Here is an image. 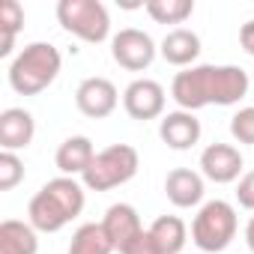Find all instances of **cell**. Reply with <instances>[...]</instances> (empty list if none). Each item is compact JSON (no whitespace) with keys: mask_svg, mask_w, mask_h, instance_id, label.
Returning <instances> with one entry per match:
<instances>
[{"mask_svg":"<svg viewBox=\"0 0 254 254\" xmlns=\"http://www.w3.org/2000/svg\"><path fill=\"white\" fill-rule=\"evenodd\" d=\"M239 45H242V51H245V54H251V57H254V18H251V21H245V24L239 27Z\"/></svg>","mask_w":254,"mask_h":254,"instance_id":"obj_26","label":"cell"},{"mask_svg":"<svg viewBox=\"0 0 254 254\" xmlns=\"http://www.w3.org/2000/svg\"><path fill=\"white\" fill-rule=\"evenodd\" d=\"M21 180H24V162L18 159V153L3 150L0 153V191H12Z\"/></svg>","mask_w":254,"mask_h":254,"instance_id":"obj_22","label":"cell"},{"mask_svg":"<svg viewBox=\"0 0 254 254\" xmlns=\"http://www.w3.org/2000/svg\"><path fill=\"white\" fill-rule=\"evenodd\" d=\"M159 51H162L165 63L180 66V69H191L194 60L200 57V36L194 30H189V27H174L162 39Z\"/></svg>","mask_w":254,"mask_h":254,"instance_id":"obj_15","label":"cell"},{"mask_svg":"<svg viewBox=\"0 0 254 254\" xmlns=\"http://www.w3.org/2000/svg\"><path fill=\"white\" fill-rule=\"evenodd\" d=\"M165 194L177 209H191L203 200L206 186H203V174L191 171V168H174L165 177Z\"/></svg>","mask_w":254,"mask_h":254,"instance_id":"obj_13","label":"cell"},{"mask_svg":"<svg viewBox=\"0 0 254 254\" xmlns=\"http://www.w3.org/2000/svg\"><path fill=\"white\" fill-rule=\"evenodd\" d=\"M245 245L254 251V215H251V221L245 224Z\"/></svg>","mask_w":254,"mask_h":254,"instance_id":"obj_27","label":"cell"},{"mask_svg":"<svg viewBox=\"0 0 254 254\" xmlns=\"http://www.w3.org/2000/svg\"><path fill=\"white\" fill-rule=\"evenodd\" d=\"M60 66H63V57L51 42H30L9 63V72H6L9 87L18 96H39L57 81Z\"/></svg>","mask_w":254,"mask_h":254,"instance_id":"obj_3","label":"cell"},{"mask_svg":"<svg viewBox=\"0 0 254 254\" xmlns=\"http://www.w3.org/2000/svg\"><path fill=\"white\" fill-rule=\"evenodd\" d=\"M69 254H114V245L102 227V221H87L81 224L75 233H72V242H69Z\"/></svg>","mask_w":254,"mask_h":254,"instance_id":"obj_19","label":"cell"},{"mask_svg":"<svg viewBox=\"0 0 254 254\" xmlns=\"http://www.w3.org/2000/svg\"><path fill=\"white\" fill-rule=\"evenodd\" d=\"M33 135H36V123H33L30 111L6 108L0 114V147L3 150H9V153L27 150L33 144Z\"/></svg>","mask_w":254,"mask_h":254,"instance_id":"obj_14","label":"cell"},{"mask_svg":"<svg viewBox=\"0 0 254 254\" xmlns=\"http://www.w3.org/2000/svg\"><path fill=\"white\" fill-rule=\"evenodd\" d=\"M102 227L114 245V251H123L126 245H129L135 236L144 233V224H141V215L132 203H114L108 206L105 218H102Z\"/></svg>","mask_w":254,"mask_h":254,"instance_id":"obj_11","label":"cell"},{"mask_svg":"<svg viewBox=\"0 0 254 254\" xmlns=\"http://www.w3.org/2000/svg\"><path fill=\"white\" fill-rule=\"evenodd\" d=\"M75 105L84 117L90 120H105L117 111L120 105V93L114 87V81L96 75V78H84L75 90Z\"/></svg>","mask_w":254,"mask_h":254,"instance_id":"obj_9","label":"cell"},{"mask_svg":"<svg viewBox=\"0 0 254 254\" xmlns=\"http://www.w3.org/2000/svg\"><path fill=\"white\" fill-rule=\"evenodd\" d=\"M156 42L150 33L138 30V27H123L114 39H111V57L117 66L129 69V72H144L153 66L156 60Z\"/></svg>","mask_w":254,"mask_h":254,"instance_id":"obj_7","label":"cell"},{"mask_svg":"<svg viewBox=\"0 0 254 254\" xmlns=\"http://www.w3.org/2000/svg\"><path fill=\"white\" fill-rule=\"evenodd\" d=\"M242 165H245L242 153L233 144H209L200 153V174H203V180L218 183V186L236 183L239 174H242Z\"/></svg>","mask_w":254,"mask_h":254,"instance_id":"obj_10","label":"cell"},{"mask_svg":"<svg viewBox=\"0 0 254 254\" xmlns=\"http://www.w3.org/2000/svg\"><path fill=\"white\" fill-rule=\"evenodd\" d=\"M39 230L30 221L6 218L0 224V254H36L39 251Z\"/></svg>","mask_w":254,"mask_h":254,"instance_id":"obj_17","label":"cell"},{"mask_svg":"<svg viewBox=\"0 0 254 254\" xmlns=\"http://www.w3.org/2000/svg\"><path fill=\"white\" fill-rule=\"evenodd\" d=\"M120 254H162V248H159V242L153 239V233H150V230H144L141 236H135L129 245H126Z\"/></svg>","mask_w":254,"mask_h":254,"instance_id":"obj_24","label":"cell"},{"mask_svg":"<svg viewBox=\"0 0 254 254\" xmlns=\"http://www.w3.org/2000/svg\"><path fill=\"white\" fill-rule=\"evenodd\" d=\"M93 159H96V147L87 135L66 138L54 153V165L60 168L63 177H84V171L93 165Z\"/></svg>","mask_w":254,"mask_h":254,"instance_id":"obj_16","label":"cell"},{"mask_svg":"<svg viewBox=\"0 0 254 254\" xmlns=\"http://www.w3.org/2000/svg\"><path fill=\"white\" fill-rule=\"evenodd\" d=\"M147 230L159 242L162 254H183V248L189 242V227L180 215H159Z\"/></svg>","mask_w":254,"mask_h":254,"instance_id":"obj_18","label":"cell"},{"mask_svg":"<svg viewBox=\"0 0 254 254\" xmlns=\"http://www.w3.org/2000/svg\"><path fill=\"white\" fill-rule=\"evenodd\" d=\"M165 105H168L165 87L153 78H138L123 90V108L132 120H141V123L159 120L165 117Z\"/></svg>","mask_w":254,"mask_h":254,"instance_id":"obj_8","label":"cell"},{"mask_svg":"<svg viewBox=\"0 0 254 254\" xmlns=\"http://www.w3.org/2000/svg\"><path fill=\"white\" fill-rule=\"evenodd\" d=\"M24 30V6L18 0L0 3V57H9L15 48V36Z\"/></svg>","mask_w":254,"mask_h":254,"instance_id":"obj_20","label":"cell"},{"mask_svg":"<svg viewBox=\"0 0 254 254\" xmlns=\"http://www.w3.org/2000/svg\"><path fill=\"white\" fill-rule=\"evenodd\" d=\"M84 203H87L84 183L75 177H57V180H48L30 197L27 221L39 233H57L84 212Z\"/></svg>","mask_w":254,"mask_h":254,"instance_id":"obj_2","label":"cell"},{"mask_svg":"<svg viewBox=\"0 0 254 254\" xmlns=\"http://www.w3.org/2000/svg\"><path fill=\"white\" fill-rule=\"evenodd\" d=\"M144 9L156 24H183L194 12V0H147Z\"/></svg>","mask_w":254,"mask_h":254,"instance_id":"obj_21","label":"cell"},{"mask_svg":"<svg viewBox=\"0 0 254 254\" xmlns=\"http://www.w3.org/2000/svg\"><path fill=\"white\" fill-rule=\"evenodd\" d=\"M138 168H141V156H138L135 147L111 144V147L96 153V159L84 171L81 183H84L87 191H111V189H120L129 180H135Z\"/></svg>","mask_w":254,"mask_h":254,"instance_id":"obj_4","label":"cell"},{"mask_svg":"<svg viewBox=\"0 0 254 254\" xmlns=\"http://www.w3.org/2000/svg\"><path fill=\"white\" fill-rule=\"evenodd\" d=\"M200 120L191 111H171L159 123V138L171 150H191L200 141Z\"/></svg>","mask_w":254,"mask_h":254,"instance_id":"obj_12","label":"cell"},{"mask_svg":"<svg viewBox=\"0 0 254 254\" xmlns=\"http://www.w3.org/2000/svg\"><path fill=\"white\" fill-rule=\"evenodd\" d=\"M236 200L242 209H251L254 212V171L242 174L239 183H236Z\"/></svg>","mask_w":254,"mask_h":254,"instance_id":"obj_25","label":"cell"},{"mask_svg":"<svg viewBox=\"0 0 254 254\" xmlns=\"http://www.w3.org/2000/svg\"><path fill=\"white\" fill-rule=\"evenodd\" d=\"M236 230H239V218H236L233 203L215 197L197 209L191 221V242L206 254H218L236 239Z\"/></svg>","mask_w":254,"mask_h":254,"instance_id":"obj_5","label":"cell"},{"mask_svg":"<svg viewBox=\"0 0 254 254\" xmlns=\"http://www.w3.org/2000/svg\"><path fill=\"white\" fill-rule=\"evenodd\" d=\"M230 135L239 144H254V108H239L230 117Z\"/></svg>","mask_w":254,"mask_h":254,"instance_id":"obj_23","label":"cell"},{"mask_svg":"<svg viewBox=\"0 0 254 254\" xmlns=\"http://www.w3.org/2000/svg\"><path fill=\"white\" fill-rule=\"evenodd\" d=\"M57 21L66 33L90 45H99L111 36V15L99 0H60Z\"/></svg>","mask_w":254,"mask_h":254,"instance_id":"obj_6","label":"cell"},{"mask_svg":"<svg viewBox=\"0 0 254 254\" xmlns=\"http://www.w3.org/2000/svg\"><path fill=\"white\" fill-rule=\"evenodd\" d=\"M248 72L242 66H215V63H200L191 69H183L171 81V99L180 105V111H200L209 105L230 108L239 105L248 96Z\"/></svg>","mask_w":254,"mask_h":254,"instance_id":"obj_1","label":"cell"}]
</instances>
